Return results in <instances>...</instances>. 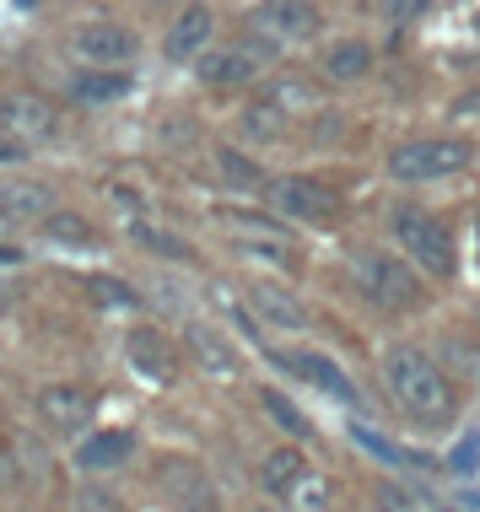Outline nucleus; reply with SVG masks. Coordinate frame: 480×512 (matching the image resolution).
<instances>
[{
  "label": "nucleus",
  "mask_w": 480,
  "mask_h": 512,
  "mask_svg": "<svg viewBox=\"0 0 480 512\" xmlns=\"http://www.w3.org/2000/svg\"><path fill=\"white\" fill-rule=\"evenodd\" d=\"M383 383H389L394 405L421 426H448L459 410L454 378H448L443 362H437L432 351H421V345H389V351H383Z\"/></svg>",
  "instance_id": "1"
},
{
  "label": "nucleus",
  "mask_w": 480,
  "mask_h": 512,
  "mask_svg": "<svg viewBox=\"0 0 480 512\" xmlns=\"http://www.w3.org/2000/svg\"><path fill=\"white\" fill-rule=\"evenodd\" d=\"M389 243L400 248L405 265L427 270V275H437V281H448V275L459 270L454 232H448L432 211H421V205H394L389 211Z\"/></svg>",
  "instance_id": "2"
},
{
  "label": "nucleus",
  "mask_w": 480,
  "mask_h": 512,
  "mask_svg": "<svg viewBox=\"0 0 480 512\" xmlns=\"http://www.w3.org/2000/svg\"><path fill=\"white\" fill-rule=\"evenodd\" d=\"M475 162V146L459 141V135H421V141H405L383 157V173L394 184H437V178H454Z\"/></svg>",
  "instance_id": "3"
},
{
  "label": "nucleus",
  "mask_w": 480,
  "mask_h": 512,
  "mask_svg": "<svg viewBox=\"0 0 480 512\" xmlns=\"http://www.w3.org/2000/svg\"><path fill=\"white\" fill-rule=\"evenodd\" d=\"M265 205L281 221H303V227H319V221L335 216V195H329L324 184H313V178H303V173L270 178V184H265Z\"/></svg>",
  "instance_id": "4"
},
{
  "label": "nucleus",
  "mask_w": 480,
  "mask_h": 512,
  "mask_svg": "<svg viewBox=\"0 0 480 512\" xmlns=\"http://www.w3.org/2000/svg\"><path fill=\"white\" fill-rule=\"evenodd\" d=\"M356 281H362V292L383 302V308H410V302L421 297L416 275L400 254H356Z\"/></svg>",
  "instance_id": "5"
},
{
  "label": "nucleus",
  "mask_w": 480,
  "mask_h": 512,
  "mask_svg": "<svg viewBox=\"0 0 480 512\" xmlns=\"http://www.w3.org/2000/svg\"><path fill=\"white\" fill-rule=\"evenodd\" d=\"M0 130L17 135V141H49L60 130V114H54L49 98H33V92H6L0 98Z\"/></svg>",
  "instance_id": "6"
},
{
  "label": "nucleus",
  "mask_w": 480,
  "mask_h": 512,
  "mask_svg": "<svg viewBox=\"0 0 480 512\" xmlns=\"http://www.w3.org/2000/svg\"><path fill=\"white\" fill-rule=\"evenodd\" d=\"M200 81L205 87H243V81H254L259 71H265V49L254 44H227V49H205L200 54Z\"/></svg>",
  "instance_id": "7"
},
{
  "label": "nucleus",
  "mask_w": 480,
  "mask_h": 512,
  "mask_svg": "<svg viewBox=\"0 0 480 512\" xmlns=\"http://www.w3.org/2000/svg\"><path fill=\"white\" fill-rule=\"evenodd\" d=\"M71 49H76V60H87V65H125L130 54L141 49V38L119 22H87V27H76Z\"/></svg>",
  "instance_id": "8"
},
{
  "label": "nucleus",
  "mask_w": 480,
  "mask_h": 512,
  "mask_svg": "<svg viewBox=\"0 0 480 512\" xmlns=\"http://www.w3.org/2000/svg\"><path fill=\"white\" fill-rule=\"evenodd\" d=\"M249 308H254L259 324L281 329V335H303V329H308L303 302L286 292V286H276V281H249Z\"/></svg>",
  "instance_id": "9"
},
{
  "label": "nucleus",
  "mask_w": 480,
  "mask_h": 512,
  "mask_svg": "<svg viewBox=\"0 0 480 512\" xmlns=\"http://www.w3.org/2000/svg\"><path fill=\"white\" fill-rule=\"evenodd\" d=\"M254 27L286 38V44H308V38H319L324 11L319 6H303V0H270V6L254 11Z\"/></svg>",
  "instance_id": "10"
},
{
  "label": "nucleus",
  "mask_w": 480,
  "mask_h": 512,
  "mask_svg": "<svg viewBox=\"0 0 480 512\" xmlns=\"http://www.w3.org/2000/svg\"><path fill=\"white\" fill-rule=\"evenodd\" d=\"M373 65H378V54L367 38H335L324 54H319V71L329 87H351V81H367L373 76Z\"/></svg>",
  "instance_id": "11"
},
{
  "label": "nucleus",
  "mask_w": 480,
  "mask_h": 512,
  "mask_svg": "<svg viewBox=\"0 0 480 512\" xmlns=\"http://www.w3.org/2000/svg\"><path fill=\"white\" fill-rule=\"evenodd\" d=\"M125 356H130V367L141 372V378H152V383H173L178 378V356H173V345L162 340V329H130Z\"/></svg>",
  "instance_id": "12"
},
{
  "label": "nucleus",
  "mask_w": 480,
  "mask_h": 512,
  "mask_svg": "<svg viewBox=\"0 0 480 512\" xmlns=\"http://www.w3.org/2000/svg\"><path fill=\"white\" fill-rule=\"evenodd\" d=\"M281 367H292L303 383H313V389H324L329 399H346V405H362V394H356V383L340 372L329 356L319 351H292V356H281Z\"/></svg>",
  "instance_id": "13"
},
{
  "label": "nucleus",
  "mask_w": 480,
  "mask_h": 512,
  "mask_svg": "<svg viewBox=\"0 0 480 512\" xmlns=\"http://www.w3.org/2000/svg\"><path fill=\"white\" fill-rule=\"evenodd\" d=\"M211 33H216V11L211 6L178 11L173 27H168V60H200L205 44H211Z\"/></svg>",
  "instance_id": "14"
},
{
  "label": "nucleus",
  "mask_w": 480,
  "mask_h": 512,
  "mask_svg": "<svg viewBox=\"0 0 480 512\" xmlns=\"http://www.w3.org/2000/svg\"><path fill=\"white\" fill-rule=\"evenodd\" d=\"M38 415L49 426H60V432H76L92 415V394L76 389V383H49V389H38Z\"/></svg>",
  "instance_id": "15"
},
{
  "label": "nucleus",
  "mask_w": 480,
  "mask_h": 512,
  "mask_svg": "<svg viewBox=\"0 0 480 512\" xmlns=\"http://www.w3.org/2000/svg\"><path fill=\"white\" fill-rule=\"evenodd\" d=\"M184 340H189V351L200 356V367L211 372V378H238V351H232V340L222 335V329H211V324H189V329H184Z\"/></svg>",
  "instance_id": "16"
},
{
  "label": "nucleus",
  "mask_w": 480,
  "mask_h": 512,
  "mask_svg": "<svg viewBox=\"0 0 480 512\" xmlns=\"http://www.w3.org/2000/svg\"><path fill=\"white\" fill-rule=\"evenodd\" d=\"M130 453H135V437H130V432H92V437L76 448V469L103 475V469H119Z\"/></svg>",
  "instance_id": "17"
},
{
  "label": "nucleus",
  "mask_w": 480,
  "mask_h": 512,
  "mask_svg": "<svg viewBox=\"0 0 480 512\" xmlns=\"http://www.w3.org/2000/svg\"><path fill=\"white\" fill-rule=\"evenodd\" d=\"M303 475H308L303 448H276V453H265V459H259V486H265L270 496H286Z\"/></svg>",
  "instance_id": "18"
},
{
  "label": "nucleus",
  "mask_w": 480,
  "mask_h": 512,
  "mask_svg": "<svg viewBox=\"0 0 480 512\" xmlns=\"http://www.w3.org/2000/svg\"><path fill=\"white\" fill-rule=\"evenodd\" d=\"M0 216H54V189L49 184H0Z\"/></svg>",
  "instance_id": "19"
},
{
  "label": "nucleus",
  "mask_w": 480,
  "mask_h": 512,
  "mask_svg": "<svg viewBox=\"0 0 480 512\" xmlns=\"http://www.w3.org/2000/svg\"><path fill=\"white\" fill-rule=\"evenodd\" d=\"M270 103H276L286 119H292V114H313V108H324V87H319V81H303V76H281L276 87H270Z\"/></svg>",
  "instance_id": "20"
},
{
  "label": "nucleus",
  "mask_w": 480,
  "mask_h": 512,
  "mask_svg": "<svg viewBox=\"0 0 480 512\" xmlns=\"http://www.w3.org/2000/svg\"><path fill=\"white\" fill-rule=\"evenodd\" d=\"M238 130L249 135L254 146H270V141H281V135H286V114H281V108L270 103V98H259V103H249V108H243Z\"/></svg>",
  "instance_id": "21"
},
{
  "label": "nucleus",
  "mask_w": 480,
  "mask_h": 512,
  "mask_svg": "<svg viewBox=\"0 0 480 512\" xmlns=\"http://www.w3.org/2000/svg\"><path fill=\"white\" fill-rule=\"evenodd\" d=\"M286 512H335V480L308 469V475L286 491Z\"/></svg>",
  "instance_id": "22"
},
{
  "label": "nucleus",
  "mask_w": 480,
  "mask_h": 512,
  "mask_svg": "<svg viewBox=\"0 0 480 512\" xmlns=\"http://www.w3.org/2000/svg\"><path fill=\"white\" fill-rule=\"evenodd\" d=\"M71 92H76V103H114V98H125V92H130V76L92 71V76H76Z\"/></svg>",
  "instance_id": "23"
},
{
  "label": "nucleus",
  "mask_w": 480,
  "mask_h": 512,
  "mask_svg": "<svg viewBox=\"0 0 480 512\" xmlns=\"http://www.w3.org/2000/svg\"><path fill=\"white\" fill-rule=\"evenodd\" d=\"M437 362H443V372L480 378V340H470V335H443V345H437Z\"/></svg>",
  "instance_id": "24"
},
{
  "label": "nucleus",
  "mask_w": 480,
  "mask_h": 512,
  "mask_svg": "<svg viewBox=\"0 0 480 512\" xmlns=\"http://www.w3.org/2000/svg\"><path fill=\"white\" fill-rule=\"evenodd\" d=\"M259 405L270 410V421L281 426V432H292V437H313V426H308V415L292 405V399H286L281 389H259Z\"/></svg>",
  "instance_id": "25"
},
{
  "label": "nucleus",
  "mask_w": 480,
  "mask_h": 512,
  "mask_svg": "<svg viewBox=\"0 0 480 512\" xmlns=\"http://www.w3.org/2000/svg\"><path fill=\"white\" fill-rule=\"evenodd\" d=\"M44 238L65 243V248H87V243H92V221H87V216H71V211H54V216L44 221Z\"/></svg>",
  "instance_id": "26"
},
{
  "label": "nucleus",
  "mask_w": 480,
  "mask_h": 512,
  "mask_svg": "<svg viewBox=\"0 0 480 512\" xmlns=\"http://www.w3.org/2000/svg\"><path fill=\"white\" fill-rule=\"evenodd\" d=\"M216 173H222L227 184H238V189H249V184H265V173H259V162H249L243 151H232V146H222V151H216Z\"/></svg>",
  "instance_id": "27"
},
{
  "label": "nucleus",
  "mask_w": 480,
  "mask_h": 512,
  "mask_svg": "<svg viewBox=\"0 0 480 512\" xmlns=\"http://www.w3.org/2000/svg\"><path fill=\"white\" fill-rule=\"evenodd\" d=\"M130 238L141 243V248H152V254H168V259H189V248L173 238V232H162V227H146V221H130Z\"/></svg>",
  "instance_id": "28"
},
{
  "label": "nucleus",
  "mask_w": 480,
  "mask_h": 512,
  "mask_svg": "<svg viewBox=\"0 0 480 512\" xmlns=\"http://www.w3.org/2000/svg\"><path fill=\"white\" fill-rule=\"evenodd\" d=\"M87 286H92V297H98L103 308H114V302H119V308H135V292H130V286H119V281H108V275H98V281H87Z\"/></svg>",
  "instance_id": "29"
},
{
  "label": "nucleus",
  "mask_w": 480,
  "mask_h": 512,
  "mask_svg": "<svg viewBox=\"0 0 480 512\" xmlns=\"http://www.w3.org/2000/svg\"><path fill=\"white\" fill-rule=\"evenodd\" d=\"M378 512H416V496L405 486H394V480H383L378 486Z\"/></svg>",
  "instance_id": "30"
},
{
  "label": "nucleus",
  "mask_w": 480,
  "mask_h": 512,
  "mask_svg": "<svg viewBox=\"0 0 480 512\" xmlns=\"http://www.w3.org/2000/svg\"><path fill=\"white\" fill-rule=\"evenodd\" d=\"M173 512H216V491L200 486L195 496H184V502H173Z\"/></svg>",
  "instance_id": "31"
},
{
  "label": "nucleus",
  "mask_w": 480,
  "mask_h": 512,
  "mask_svg": "<svg viewBox=\"0 0 480 512\" xmlns=\"http://www.w3.org/2000/svg\"><path fill=\"white\" fill-rule=\"evenodd\" d=\"M76 512H119V507H114V496H108V491H81Z\"/></svg>",
  "instance_id": "32"
},
{
  "label": "nucleus",
  "mask_w": 480,
  "mask_h": 512,
  "mask_svg": "<svg viewBox=\"0 0 480 512\" xmlns=\"http://www.w3.org/2000/svg\"><path fill=\"white\" fill-rule=\"evenodd\" d=\"M427 6H383V22H416Z\"/></svg>",
  "instance_id": "33"
},
{
  "label": "nucleus",
  "mask_w": 480,
  "mask_h": 512,
  "mask_svg": "<svg viewBox=\"0 0 480 512\" xmlns=\"http://www.w3.org/2000/svg\"><path fill=\"white\" fill-rule=\"evenodd\" d=\"M0 162H22V141L6 135V130H0Z\"/></svg>",
  "instance_id": "34"
},
{
  "label": "nucleus",
  "mask_w": 480,
  "mask_h": 512,
  "mask_svg": "<svg viewBox=\"0 0 480 512\" xmlns=\"http://www.w3.org/2000/svg\"><path fill=\"white\" fill-rule=\"evenodd\" d=\"M454 114H464V119L480 114V92H475V98H459V103H454Z\"/></svg>",
  "instance_id": "35"
},
{
  "label": "nucleus",
  "mask_w": 480,
  "mask_h": 512,
  "mask_svg": "<svg viewBox=\"0 0 480 512\" xmlns=\"http://www.w3.org/2000/svg\"><path fill=\"white\" fill-rule=\"evenodd\" d=\"M11 469H17V464H11V453H6V442H0V486H6V480H11Z\"/></svg>",
  "instance_id": "36"
},
{
  "label": "nucleus",
  "mask_w": 480,
  "mask_h": 512,
  "mask_svg": "<svg viewBox=\"0 0 480 512\" xmlns=\"http://www.w3.org/2000/svg\"><path fill=\"white\" fill-rule=\"evenodd\" d=\"M17 259H22L17 248H0V265H17Z\"/></svg>",
  "instance_id": "37"
},
{
  "label": "nucleus",
  "mask_w": 480,
  "mask_h": 512,
  "mask_svg": "<svg viewBox=\"0 0 480 512\" xmlns=\"http://www.w3.org/2000/svg\"><path fill=\"white\" fill-rule=\"evenodd\" d=\"M470 27H475V33H480V11H475V17H470Z\"/></svg>",
  "instance_id": "38"
},
{
  "label": "nucleus",
  "mask_w": 480,
  "mask_h": 512,
  "mask_svg": "<svg viewBox=\"0 0 480 512\" xmlns=\"http://www.w3.org/2000/svg\"><path fill=\"white\" fill-rule=\"evenodd\" d=\"M432 512H459V507H432Z\"/></svg>",
  "instance_id": "39"
}]
</instances>
